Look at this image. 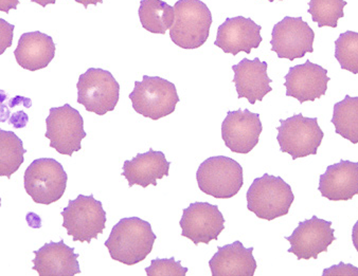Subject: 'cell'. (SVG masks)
<instances>
[{
  "label": "cell",
  "instance_id": "1",
  "mask_svg": "<svg viewBox=\"0 0 358 276\" xmlns=\"http://www.w3.org/2000/svg\"><path fill=\"white\" fill-rule=\"evenodd\" d=\"M156 238L150 222L129 217L123 218L113 228L104 245L114 261L134 266L147 259Z\"/></svg>",
  "mask_w": 358,
  "mask_h": 276
},
{
  "label": "cell",
  "instance_id": "2",
  "mask_svg": "<svg viewBox=\"0 0 358 276\" xmlns=\"http://www.w3.org/2000/svg\"><path fill=\"white\" fill-rule=\"evenodd\" d=\"M174 10V24L170 29L172 42L187 50L203 46L213 22L209 8L201 0H178Z\"/></svg>",
  "mask_w": 358,
  "mask_h": 276
},
{
  "label": "cell",
  "instance_id": "3",
  "mask_svg": "<svg viewBox=\"0 0 358 276\" xmlns=\"http://www.w3.org/2000/svg\"><path fill=\"white\" fill-rule=\"evenodd\" d=\"M294 201L291 185L268 174L255 179L247 191V209L268 221L287 215Z\"/></svg>",
  "mask_w": 358,
  "mask_h": 276
},
{
  "label": "cell",
  "instance_id": "4",
  "mask_svg": "<svg viewBox=\"0 0 358 276\" xmlns=\"http://www.w3.org/2000/svg\"><path fill=\"white\" fill-rule=\"evenodd\" d=\"M129 100L136 112L157 121L174 112L179 96L176 86L168 80L143 75L141 82H135Z\"/></svg>",
  "mask_w": 358,
  "mask_h": 276
},
{
  "label": "cell",
  "instance_id": "5",
  "mask_svg": "<svg viewBox=\"0 0 358 276\" xmlns=\"http://www.w3.org/2000/svg\"><path fill=\"white\" fill-rule=\"evenodd\" d=\"M196 180L206 195L217 199L232 198L244 184L243 168L229 157H211L199 166Z\"/></svg>",
  "mask_w": 358,
  "mask_h": 276
},
{
  "label": "cell",
  "instance_id": "6",
  "mask_svg": "<svg viewBox=\"0 0 358 276\" xmlns=\"http://www.w3.org/2000/svg\"><path fill=\"white\" fill-rule=\"evenodd\" d=\"M63 226L73 242H88L96 240L102 234L106 224V212L102 203L94 199V195H79L70 201L63 210Z\"/></svg>",
  "mask_w": 358,
  "mask_h": 276
},
{
  "label": "cell",
  "instance_id": "7",
  "mask_svg": "<svg viewBox=\"0 0 358 276\" xmlns=\"http://www.w3.org/2000/svg\"><path fill=\"white\" fill-rule=\"evenodd\" d=\"M24 181V189L35 203L49 205L63 197L68 176L57 160L41 158L27 168Z\"/></svg>",
  "mask_w": 358,
  "mask_h": 276
},
{
  "label": "cell",
  "instance_id": "8",
  "mask_svg": "<svg viewBox=\"0 0 358 276\" xmlns=\"http://www.w3.org/2000/svg\"><path fill=\"white\" fill-rule=\"evenodd\" d=\"M78 103L88 112L104 115L116 108L120 85L112 73L100 68H90L81 74L77 84Z\"/></svg>",
  "mask_w": 358,
  "mask_h": 276
},
{
  "label": "cell",
  "instance_id": "9",
  "mask_svg": "<svg viewBox=\"0 0 358 276\" xmlns=\"http://www.w3.org/2000/svg\"><path fill=\"white\" fill-rule=\"evenodd\" d=\"M278 143L282 152L291 154L293 160L317 154L324 133L317 117H306L302 113L280 120L277 127Z\"/></svg>",
  "mask_w": 358,
  "mask_h": 276
},
{
  "label": "cell",
  "instance_id": "10",
  "mask_svg": "<svg viewBox=\"0 0 358 276\" xmlns=\"http://www.w3.org/2000/svg\"><path fill=\"white\" fill-rule=\"evenodd\" d=\"M49 111L45 137L50 140V147L59 154L73 156L81 150L82 140L87 137L81 113L69 104L53 107Z\"/></svg>",
  "mask_w": 358,
  "mask_h": 276
},
{
  "label": "cell",
  "instance_id": "11",
  "mask_svg": "<svg viewBox=\"0 0 358 276\" xmlns=\"http://www.w3.org/2000/svg\"><path fill=\"white\" fill-rule=\"evenodd\" d=\"M315 33L302 17L286 16L275 24L271 33V51L279 59L293 61L314 52Z\"/></svg>",
  "mask_w": 358,
  "mask_h": 276
},
{
  "label": "cell",
  "instance_id": "12",
  "mask_svg": "<svg viewBox=\"0 0 358 276\" xmlns=\"http://www.w3.org/2000/svg\"><path fill=\"white\" fill-rule=\"evenodd\" d=\"M179 226L182 236L196 246L201 242L208 245L211 240H219L220 234L225 230V219L217 205L194 203L182 211Z\"/></svg>",
  "mask_w": 358,
  "mask_h": 276
},
{
  "label": "cell",
  "instance_id": "13",
  "mask_svg": "<svg viewBox=\"0 0 358 276\" xmlns=\"http://www.w3.org/2000/svg\"><path fill=\"white\" fill-rule=\"evenodd\" d=\"M291 244L289 253H293L299 259H318V255L327 252L329 247L336 240L332 221L313 216L310 219L299 222L293 234L285 238Z\"/></svg>",
  "mask_w": 358,
  "mask_h": 276
},
{
  "label": "cell",
  "instance_id": "14",
  "mask_svg": "<svg viewBox=\"0 0 358 276\" xmlns=\"http://www.w3.org/2000/svg\"><path fill=\"white\" fill-rule=\"evenodd\" d=\"M262 131L259 113L238 109L228 111L222 124V138L232 152L246 154L258 145Z\"/></svg>",
  "mask_w": 358,
  "mask_h": 276
},
{
  "label": "cell",
  "instance_id": "15",
  "mask_svg": "<svg viewBox=\"0 0 358 276\" xmlns=\"http://www.w3.org/2000/svg\"><path fill=\"white\" fill-rule=\"evenodd\" d=\"M284 78L286 96L295 98L300 104L314 102L324 96L331 80L328 70L310 61L289 68Z\"/></svg>",
  "mask_w": 358,
  "mask_h": 276
},
{
  "label": "cell",
  "instance_id": "16",
  "mask_svg": "<svg viewBox=\"0 0 358 276\" xmlns=\"http://www.w3.org/2000/svg\"><path fill=\"white\" fill-rule=\"evenodd\" d=\"M261 30L262 27L257 24L252 18L243 16L226 18L217 29L214 45L221 48L223 52L234 57L240 52L250 55L252 49L259 48L262 43Z\"/></svg>",
  "mask_w": 358,
  "mask_h": 276
},
{
  "label": "cell",
  "instance_id": "17",
  "mask_svg": "<svg viewBox=\"0 0 358 276\" xmlns=\"http://www.w3.org/2000/svg\"><path fill=\"white\" fill-rule=\"evenodd\" d=\"M268 65L266 61L243 59L240 63L232 66L234 72V83L236 84L238 99H247L252 105L262 102L264 96L273 92L271 84L273 80L267 74Z\"/></svg>",
  "mask_w": 358,
  "mask_h": 276
},
{
  "label": "cell",
  "instance_id": "18",
  "mask_svg": "<svg viewBox=\"0 0 358 276\" xmlns=\"http://www.w3.org/2000/svg\"><path fill=\"white\" fill-rule=\"evenodd\" d=\"M32 269L40 276H75L81 273L79 254L75 248L68 247L62 240L59 242L45 244L40 250L34 251Z\"/></svg>",
  "mask_w": 358,
  "mask_h": 276
},
{
  "label": "cell",
  "instance_id": "19",
  "mask_svg": "<svg viewBox=\"0 0 358 276\" xmlns=\"http://www.w3.org/2000/svg\"><path fill=\"white\" fill-rule=\"evenodd\" d=\"M318 189L329 201H351L358 195V162L341 160L328 166L320 176Z\"/></svg>",
  "mask_w": 358,
  "mask_h": 276
},
{
  "label": "cell",
  "instance_id": "20",
  "mask_svg": "<svg viewBox=\"0 0 358 276\" xmlns=\"http://www.w3.org/2000/svg\"><path fill=\"white\" fill-rule=\"evenodd\" d=\"M170 166L171 162L166 159L164 152L150 148L149 152L138 154L131 161L127 160L121 175L127 178L129 187L140 185L147 189L149 185L157 187L158 179L168 177Z\"/></svg>",
  "mask_w": 358,
  "mask_h": 276
},
{
  "label": "cell",
  "instance_id": "21",
  "mask_svg": "<svg viewBox=\"0 0 358 276\" xmlns=\"http://www.w3.org/2000/svg\"><path fill=\"white\" fill-rule=\"evenodd\" d=\"M254 247L245 248L242 242L219 247L217 252L209 261L213 276H254L257 270Z\"/></svg>",
  "mask_w": 358,
  "mask_h": 276
},
{
  "label": "cell",
  "instance_id": "22",
  "mask_svg": "<svg viewBox=\"0 0 358 276\" xmlns=\"http://www.w3.org/2000/svg\"><path fill=\"white\" fill-rule=\"evenodd\" d=\"M16 61L22 69L38 71L46 68L55 57L52 37L40 31L24 33L14 51Z\"/></svg>",
  "mask_w": 358,
  "mask_h": 276
},
{
  "label": "cell",
  "instance_id": "23",
  "mask_svg": "<svg viewBox=\"0 0 358 276\" xmlns=\"http://www.w3.org/2000/svg\"><path fill=\"white\" fill-rule=\"evenodd\" d=\"M138 14L143 29L154 34H166L174 24V7L162 0H141Z\"/></svg>",
  "mask_w": 358,
  "mask_h": 276
},
{
  "label": "cell",
  "instance_id": "24",
  "mask_svg": "<svg viewBox=\"0 0 358 276\" xmlns=\"http://www.w3.org/2000/svg\"><path fill=\"white\" fill-rule=\"evenodd\" d=\"M335 133L353 144L358 143V96H345L334 105L331 120Z\"/></svg>",
  "mask_w": 358,
  "mask_h": 276
},
{
  "label": "cell",
  "instance_id": "25",
  "mask_svg": "<svg viewBox=\"0 0 358 276\" xmlns=\"http://www.w3.org/2000/svg\"><path fill=\"white\" fill-rule=\"evenodd\" d=\"M24 148L22 140L13 133L0 131V177L11 178L24 164Z\"/></svg>",
  "mask_w": 358,
  "mask_h": 276
},
{
  "label": "cell",
  "instance_id": "26",
  "mask_svg": "<svg viewBox=\"0 0 358 276\" xmlns=\"http://www.w3.org/2000/svg\"><path fill=\"white\" fill-rule=\"evenodd\" d=\"M345 0H310L308 13L312 15L313 22L318 24L319 28L331 27L337 28L338 20L345 17Z\"/></svg>",
  "mask_w": 358,
  "mask_h": 276
},
{
  "label": "cell",
  "instance_id": "27",
  "mask_svg": "<svg viewBox=\"0 0 358 276\" xmlns=\"http://www.w3.org/2000/svg\"><path fill=\"white\" fill-rule=\"evenodd\" d=\"M335 59L341 69L358 74V33L347 31L335 41Z\"/></svg>",
  "mask_w": 358,
  "mask_h": 276
},
{
  "label": "cell",
  "instance_id": "28",
  "mask_svg": "<svg viewBox=\"0 0 358 276\" xmlns=\"http://www.w3.org/2000/svg\"><path fill=\"white\" fill-rule=\"evenodd\" d=\"M148 276H186L188 268L182 267V261L171 259H155L151 266L145 268Z\"/></svg>",
  "mask_w": 358,
  "mask_h": 276
},
{
  "label": "cell",
  "instance_id": "29",
  "mask_svg": "<svg viewBox=\"0 0 358 276\" xmlns=\"http://www.w3.org/2000/svg\"><path fill=\"white\" fill-rule=\"evenodd\" d=\"M14 24H9L0 18V55L5 53L6 49L12 46L13 42Z\"/></svg>",
  "mask_w": 358,
  "mask_h": 276
},
{
  "label": "cell",
  "instance_id": "30",
  "mask_svg": "<svg viewBox=\"0 0 358 276\" xmlns=\"http://www.w3.org/2000/svg\"><path fill=\"white\" fill-rule=\"evenodd\" d=\"M324 276H358V268L354 267L351 263H345L341 261L338 265L333 266L329 269H324Z\"/></svg>",
  "mask_w": 358,
  "mask_h": 276
},
{
  "label": "cell",
  "instance_id": "31",
  "mask_svg": "<svg viewBox=\"0 0 358 276\" xmlns=\"http://www.w3.org/2000/svg\"><path fill=\"white\" fill-rule=\"evenodd\" d=\"M18 3L20 0H0V11L8 14L10 10H15Z\"/></svg>",
  "mask_w": 358,
  "mask_h": 276
},
{
  "label": "cell",
  "instance_id": "32",
  "mask_svg": "<svg viewBox=\"0 0 358 276\" xmlns=\"http://www.w3.org/2000/svg\"><path fill=\"white\" fill-rule=\"evenodd\" d=\"M352 242H353L354 247L358 252V220L354 224L353 230H352Z\"/></svg>",
  "mask_w": 358,
  "mask_h": 276
},
{
  "label": "cell",
  "instance_id": "33",
  "mask_svg": "<svg viewBox=\"0 0 358 276\" xmlns=\"http://www.w3.org/2000/svg\"><path fill=\"white\" fill-rule=\"evenodd\" d=\"M76 3H81L87 9L88 6H96L98 3H103V0H75Z\"/></svg>",
  "mask_w": 358,
  "mask_h": 276
},
{
  "label": "cell",
  "instance_id": "34",
  "mask_svg": "<svg viewBox=\"0 0 358 276\" xmlns=\"http://www.w3.org/2000/svg\"><path fill=\"white\" fill-rule=\"evenodd\" d=\"M31 3H38V5L45 8L48 5H55L57 3V0H31Z\"/></svg>",
  "mask_w": 358,
  "mask_h": 276
},
{
  "label": "cell",
  "instance_id": "35",
  "mask_svg": "<svg viewBox=\"0 0 358 276\" xmlns=\"http://www.w3.org/2000/svg\"><path fill=\"white\" fill-rule=\"evenodd\" d=\"M268 1H271V3H273V1H275V0H268ZM280 1H282V0H280Z\"/></svg>",
  "mask_w": 358,
  "mask_h": 276
}]
</instances>
